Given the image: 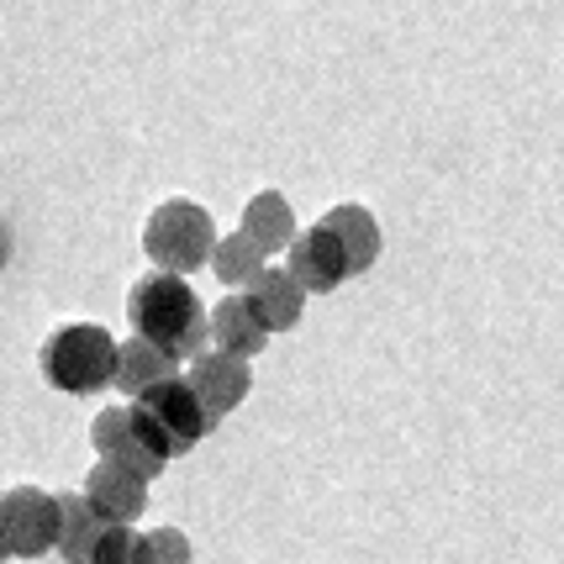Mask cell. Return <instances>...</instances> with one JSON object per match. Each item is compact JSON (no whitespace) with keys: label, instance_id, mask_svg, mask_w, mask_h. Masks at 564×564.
Here are the masks:
<instances>
[{"label":"cell","instance_id":"4","mask_svg":"<svg viewBox=\"0 0 564 564\" xmlns=\"http://www.w3.org/2000/svg\"><path fill=\"white\" fill-rule=\"evenodd\" d=\"M0 528L11 560H43L58 549V496L37 486H11L0 496Z\"/></svg>","mask_w":564,"mask_h":564},{"label":"cell","instance_id":"10","mask_svg":"<svg viewBox=\"0 0 564 564\" xmlns=\"http://www.w3.org/2000/svg\"><path fill=\"white\" fill-rule=\"evenodd\" d=\"M206 333H212L217 354H232V359H243V365L270 344V327L259 317L253 295H221L217 306L206 312Z\"/></svg>","mask_w":564,"mask_h":564},{"label":"cell","instance_id":"15","mask_svg":"<svg viewBox=\"0 0 564 564\" xmlns=\"http://www.w3.org/2000/svg\"><path fill=\"white\" fill-rule=\"evenodd\" d=\"M322 227L344 243L348 274H359L375 264V253H380V227H375V217H369L365 206H333V212L322 217Z\"/></svg>","mask_w":564,"mask_h":564},{"label":"cell","instance_id":"9","mask_svg":"<svg viewBox=\"0 0 564 564\" xmlns=\"http://www.w3.org/2000/svg\"><path fill=\"white\" fill-rule=\"evenodd\" d=\"M90 443H96L100 459L127 465L132 475H143V480H153V475L164 469V459H159V454H153V448L143 443V433H138L132 406H106V412L90 422Z\"/></svg>","mask_w":564,"mask_h":564},{"label":"cell","instance_id":"12","mask_svg":"<svg viewBox=\"0 0 564 564\" xmlns=\"http://www.w3.org/2000/svg\"><path fill=\"white\" fill-rule=\"evenodd\" d=\"M106 528L111 522H100L96 507L79 491H58V554H64V564H90Z\"/></svg>","mask_w":564,"mask_h":564},{"label":"cell","instance_id":"14","mask_svg":"<svg viewBox=\"0 0 564 564\" xmlns=\"http://www.w3.org/2000/svg\"><path fill=\"white\" fill-rule=\"evenodd\" d=\"M248 295H253V306H259V317H264L270 333H291L295 322H301V306H306V291L291 280V270H270V264L259 270Z\"/></svg>","mask_w":564,"mask_h":564},{"label":"cell","instance_id":"11","mask_svg":"<svg viewBox=\"0 0 564 564\" xmlns=\"http://www.w3.org/2000/svg\"><path fill=\"white\" fill-rule=\"evenodd\" d=\"M174 359L164 354V348L143 344V338H127V344H117V375H111V386L122 395H138L153 391V386H164V380H174Z\"/></svg>","mask_w":564,"mask_h":564},{"label":"cell","instance_id":"16","mask_svg":"<svg viewBox=\"0 0 564 564\" xmlns=\"http://www.w3.org/2000/svg\"><path fill=\"white\" fill-rule=\"evenodd\" d=\"M212 270H217L221 285H253L259 270H264V253L248 243L243 232H227V238H217V248H212Z\"/></svg>","mask_w":564,"mask_h":564},{"label":"cell","instance_id":"8","mask_svg":"<svg viewBox=\"0 0 564 564\" xmlns=\"http://www.w3.org/2000/svg\"><path fill=\"white\" fill-rule=\"evenodd\" d=\"M291 280L306 295H333L348 280L344 243H338L322 221L312 227V232H295V243H291Z\"/></svg>","mask_w":564,"mask_h":564},{"label":"cell","instance_id":"5","mask_svg":"<svg viewBox=\"0 0 564 564\" xmlns=\"http://www.w3.org/2000/svg\"><path fill=\"white\" fill-rule=\"evenodd\" d=\"M132 406L153 422V433L164 438L170 459L191 454V448L212 433V427H206V412H200V401H196V391H191L180 375H174V380H164V386H153V391H143Z\"/></svg>","mask_w":564,"mask_h":564},{"label":"cell","instance_id":"18","mask_svg":"<svg viewBox=\"0 0 564 564\" xmlns=\"http://www.w3.org/2000/svg\"><path fill=\"white\" fill-rule=\"evenodd\" d=\"M11 560V549H6V528H0V564Z\"/></svg>","mask_w":564,"mask_h":564},{"label":"cell","instance_id":"2","mask_svg":"<svg viewBox=\"0 0 564 564\" xmlns=\"http://www.w3.org/2000/svg\"><path fill=\"white\" fill-rule=\"evenodd\" d=\"M37 369H43V380H48L53 391L96 395L117 375V338L106 327H96V322H69V327H58L48 344H43Z\"/></svg>","mask_w":564,"mask_h":564},{"label":"cell","instance_id":"1","mask_svg":"<svg viewBox=\"0 0 564 564\" xmlns=\"http://www.w3.org/2000/svg\"><path fill=\"white\" fill-rule=\"evenodd\" d=\"M127 317H132V338L164 348L174 365L206 354V306L185 274H143L127 291Z\"/></svg>","mask_w":564,"mask_h":564},{"label":"cell","instance_id":"6","mask_svg":"<svg viewBox=\"0 0 564 564\" xmlns=\"http://www.w3.org/2000/svg\"><path fill=\"white\" fill-rule=\"evenodd\" d=\"M185 386L196 391L200 412H206V427H217L227 412H238V406H243L253 375H248L243 359H232V354H217V348H212V354H196V359H191Z\"/></svg>","mask_w":564,"mask_h":564},{"label":"cell","instance_id":"7","mask_svg":"<svg viewBox=\"0 0 564 564\" xmlns=\"http://www.w3.org/2000/svg\"><path fill=\"white\" fill-rule=\"evenodd\" d=\"M85 501L96 507L100 522H111V528H132L148 507V480L143 475H132L127 465H111V459H100L90 475H85Z\"/></svg>","mask_w":564,"mask_h":564},{"label":"cell","instance_id":"17","mask_svg":"<svg viewBox=\"0 0 564 564\" xmlns=\"http://www.w3.org/2000/svg\"><path fill=\"white\" fill-rule=\"evenodd\" d=\"M132 564H191V539L180 528H153L132 539Z\"/></svg>","mask_w":564,"mask_h":564},{"label":"cell","instance_id":"19","mask_svg":"<svg viewBox=\"0 0 564 564\" xmlns=\"http://www.w3.org/2000/svg\"><path fill=\"white\" fill-rule=\"evenodd\" d=\"M0 259H6V232H0Z\"/></svg>","mask_w":564,"mask_h":564},{"label":"cell","instance_id":"3","mask_svg":"<svg viewBox=\"0 0 564 564\" xmlns=\"http://www.w3.org/2000/svg\"><path fill=\"white\" fill-rule=\"evenodd\" d=\"M217 248V221L196 200H164L143 221V253L159 264V274H191L212 259Z\"/></svg>","mask_w":564,"mask_h":564},{"label":"cell","instance_id":"13","mask_svg":"<svg viewBox=\"0 0 564 564\" xmlns=\"http://www.w3.org/2000/svg\"><path fill=\"white\" fill-rule=\"evenodd\" d=\"M243 238L259 253H280V248L295 243V217H291V200L280 191H259V196L243 206Z\"/></svg>","mask_w":564,"mask_h":564}]
</instances>
